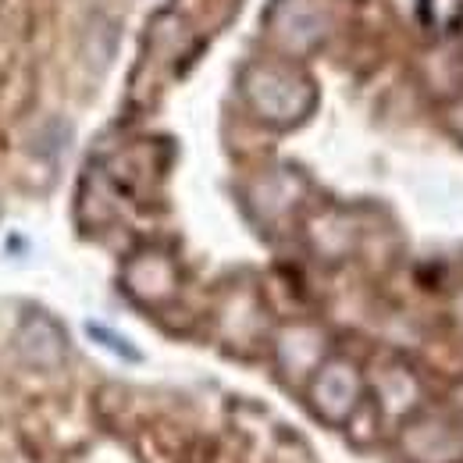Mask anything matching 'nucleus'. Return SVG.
<instances>
[{
  "label": "nucleus",
  "mask_w": 463,
  "mask_h": 463,
  "mask_svg": "<svg viewBox=\"0 0 463 463\" xmlns=\"http://www.w3.org/2000/svg\"><path fill=\"white\" fill-rule=\"evenodd\" d=\"M242 97L250 111L268 125H296L314 108V86L303 75L275 64H253L242 75Z\"/></svg>",
  "instance_id": "1"
},
{
  "label": "nucleus",
  "mask_w": 463,
  "mask_h": 463,
  "mask_svg": "<svg viewBox=\"0 0 463 463\" xmlns=\"http://www.w3.org/2000/svg\"><path fill=\"white\" fill-rule=\"evenodd\" d=\"M360 392H364L360 389V374L346 360H328L310 378V403L332 424H343V420L353 417V410L360 406Z\"/></svg>",
  "instance_id": "2"
},
{
  "label": "nucleus",
  "mask_w": 463,
  "mask_h": 463,
  "mask_svg": "<svg viewBox=\"0 0 463 463\" xmlns=\"http://www.w3.org/2000/svg\"><path fill=\"white\" fill-rule=\"evenodd\" d=\"M271 33L286 51L307 54L325 40L328 14L317 0H279L271 7Z\"/></svg>",
  "instance_id": "3"
},
{
  "label": "nucleus",
  "mask_w": 463,
  "mask_h": 463,
  "mask_svg": "<svg viewBox=\"0 0 463 463\" xmlns=\"http://www.w3.org/2000/svg\"><path fill=\"white\" fill-rule=\"evenodd\" d=\"M14 353L22 364L40 367V371H58L68 360V343L58 321H51L47 314H25L18 332H14Z\"/></svg>",
  "instance_id": "4"
},
{
  "label": "nucleus",
  "mask_w": 463,
  "mask_h": 463,
  "mask_svg": "<svg viewBox=\"0 0 463 463\" xmlns=\"http://www.w3.org/2000/svg\"><path fill=\"white\" fill-rule=\"evenodd\" d=\"M403 449L417 463H457L463 457V435L442 417H424L403 431Z\"/></svg>",
  "instance_id": "5"
},
{
  "label": "nucleus",
  "mask_w": 463,
  "mask_h": 463,
  "mask_svg": "<svg viewBox=\"0 0 463 463\" xmlns=\"http://www.w3.org/2000/svg\"><path fill=\"white\" fill-rule=\"evenodd\" d=\"M125 286L139 299H165L175 292V268L161 253H139L125 268Z\"/></svg>",
  "instance_id": "6"
}]
</instances>
